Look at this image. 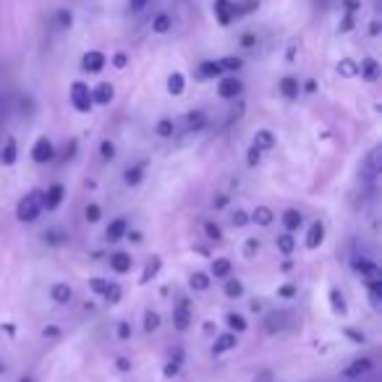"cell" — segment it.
Segmentation results:
<instances>
[{
  "label": "cell",
  "mask_w": 382,
  "mask_h": 382,
  "mask_svg": "<svg viewBox=\"0 0 382 382\" xmlns=\"http://www.w3.org/2000/svg\"><path fill=\"white\" fill-rule=\"evenodd\" d=\"M0 372H3V366H0Z\"/></svg>",
  "instance_id": "obj_53"
},
{
  "label": "cell",
  "mask_w": 382,
  "mask_h": 382,
  "mask_svg": "<svg viewBox=\"0 0 382 382\" xmlns=\"http://www.w3.org/2000/svg\"><path fill=\"white\" fill-rule=\"evenodd\" d=\"M21 382H29V380H21Z\"/></svg>",
  "instance_id": "obj_52"
},
{
  "label": "cell",
  "mask_w": 382,
  "mask_h": 382,
  "mask_svg": "<svg viewBox=\"0 0 382 382\" xmlns=\"http://www.w3.org/2000/svg\"><path fill=\"white\" fill-rule=\"evenodd\" d=\"M338 71H341L343 76H354V73H356V63H351V60H343V63L338 65Z\"/></svg>",
  "instance_id": "obj_40"
},
{
  "label": "cell",
  "mask_w": 382,
  "mask_h": 382,
  "mask_svg": "<svg viewBox=\"0 0 382 382\" xmlns=\"http://www.w3.org/2000/svg\"><path fill=\"white\" fill-rule=\"evenodd\" d=\"M84 215H87V220H90V223H97V220H100V207H97V204H87Z\"/></svg>",
  "instance_id": "obj_39"
},
{
  "label": "cell",
  "mask_w": 382,
  "mask_h": 382,
  "mask_svg": "<svg viewBox=\"0 0 382 382\" xmlns=\"http://www.w3.org/2000/svg\"><path fill=\"white\" fill-rule=\"evenodd\" d=\"M3 163L6 165H14L16 163V142H14V137L6 139V144H3Z\"/></svg>",
  "instance_id": "obj_18"
},
{
  "label": "cell",
  "mask_w": 382,
  "mask_h": 382,
  "mask_svg": "<svg viewBox=\"0 0 382 382\" xmlns=\"http://www.w3.org/2000/svg\"><path fill=\"white\" fill-rule=\"evenodd\" d=\"M354 270H356V272H361V275L366 277V283H369V285L382 283V272H380V267H377L374 262H369V260H356V262H354Z\"/></svg>",
  "instance_id": "obj_3"
},
{
  "label": "cell",
  "mask_w": 382,
  "mask_h": 382,
  "mask_svg": "<svg viewBox=\"0 0 382 382\" xmlns=\"http://www.w3.org/2000/svg\"><path fill=\"white\" fill-rule=\"evenodd\" d=\"M160 325V317H157L155 312H147V330H155V327Z\"/></svg>",
  "instance_id": "obj_43"
},
{
  "label": "cell",
  "mask_w": 382,
  "mask_h": 382,
  "mask_svg": "<svg viewBox=\"0 0 382 382\" xmlns=\"http://www.w3.org/2000/svg\"><path fill=\"white\" fill-rule=\"evenodd\" d=\"M257 163H260V149L252 147V149H249V165H257Z\"/></svg>",
  "instance_id": "obj_47"
},
{
  "label": "cell",
  "mask_w": 382,
  "mask_h": 382,
  "mask_svg": "<svg viewBox=\"0 0 382 382\" xmlns=\"http://www.w3.org/2000/svg\"><path fill=\"white\" fill-rule=\"evenodd\" d=\"M199 73H202V79H215V76L223 73V68H220V63H215V60H207V63H202Z\"/></svg>",
  "instance_id": "obj_20"
},
{
  "label": "cell",
  "mask_w": 382,
  "mask_h": 382,
  "mask_svg": "<svg viewBox=\"0 0 382 382\" xmlns=\"http://www.w3.org/2000/svg\"><path fill=\"white\" fill-rule=\"evenodd\" d=\"M236 335L233 333H228V335H220L218 341H215V354H226V351H230V349H236Z\"/></svg>",
  "instance_id": "obj_13"
},
{
  "label": "cell",
  "mask_w": 382,
  "mask_h": 382,
  "mask_svg": "<svg viewBox=\"0 0 382 382\" xmlns=\"http://www.w3.org/2000/svg\"><path fill=\"white\" fill-rule=\"evenodd\" d=\"M115 65H118V68H123V65H126V55H123V53H118V55H115Z\"/></svg>",
  "instance_id": "obj_51"
},
{
  "label": "cell",
  "mask_w": 382,
  "mask_h": 382,
  "mask_svg": "<svg viewBox=\"0 0 382 382\" xmlns=\"http://www.w3.org/2000/svg\"><path fill=\"white\" fill-rule=\"evenodd\" d=\"M366 171L372 173V176L380 173V152H377V149H374L372 155H369V160H366ZM372 176H369V179H372Z\"/></svg>",
  "instance_id": "obj_32"
},
{
  "label": "cell",
  "mask_w": 382,
  "mask_h": 382,
  "mask_svg": "<svg viewBox=\"0 0 382 382\" xmlns=\"http://www.w3.org/2000/svg\"><path fill=\"white\" fill-rule=\"evenodd\" d=\"M102 296H105V301H110V304H115V301H121V285L107 283V288H105V291H102Z\"/></svg>",
  "instance_id": "obj_26"
},
{
  "label": "cell",
  "mask_w": 382,
  "mask_h": 382,
  "mask_svg": "<svg viewBox=\"0 0 382 382\" xmlns=\"http://www.w3.org/2000/svg\"><path fill=\"white\" fill-rule=\"evenodd\" d=\"M204 233H207V236H210L212 241H220V228H218V226L207 223V226H204Z\"/></svg>",
  "instance_id": "obj_44"
},
{
  "label": "cell",
  "mask_w": 382,
  "mask_h": 382,
  "mask_svg": "<svg viewBox=\"0 0 382 382\" xmlns=\"http://www.w3.org/2000/svg\"><path fill=\"white\" fill-rule=\"evenodd\" d=\"M100 152H102V157H105V160H110V157L115 155V147L110 144V142H102V147H100Z\"/></svg>",
  "instance_id": "obj_45"
},
{
  "label": "cell",
  "mask_w": 382,
  "mask_h": 382,
  "mask_svg": "<svg viewBox=\"0 0 382 382\" xmlns=\"http://www.w3.org/2000/svg\"><path fill=\"white\" fill-rule=\"evenodd\" d=\"M218 92H220V97H238L241 95V82H238L236 76H228V79H223V82L218 84Z\"/></svg>",
  "instance_id": "obj_6"
},
{
  "label": "cell",
  "mask_w": 382,
  "mask_h": 382,
  "mask_svg": "<svg viewBox=\"0 0 382 382\" xmlns=\"http://www.w3.org/2000/svg\"><path fill=\"white\" fill-rule=\"evenodd\" d=\"M212 275H215V277H228V275H230V260H215V262H212Z\"/></svg>",
  "instance_id": "obj_22"
},
{
  "label": "cell",
  "mask_w": 382,
  "mask_h": 382,
  "mask_svg": "<svg viewBox=\"0 0 382 382\" xmlns=\"http://www.w3.org/2000/svg\"><path fill=\"white\" fill-rule=\"evenodd\" d=\"M152 29H155L157 34H163V32H168V29H171V16H157L155 18V24H152Z\"/></svg>",
  "instance_id": "obj_34"
},
{
  "label": "cell",
  "mask_w": 382,
  "mask_h": 382,
  "mask_svg": "<svg viewBox=\"0 0 382 382\" xmlns=\"http://www.w3.org/2000/svg\"><path fill=\"white\" fill-rule=\"evenodd\" d=\"M71 102H73V107L79 110V113H90L92 110V92H90V87L87 84H82V82H73V87H71Z\"/></svg>",
  "instance_id": "obj_2"
},
{
  "label": "cell",
  "mask_w": 382,
  "mask_h": 382,
  "mask_svg": "<svg viewBox=\"0 0 382 382\" xmlns=\"http://www.w3.org/2000/svg\"><path fill=\"white\" fill-rule=\"evenodd\" d=\"M40 210H42V194L32 191V194H26L24 199L18 202L16 215H18V220H24V223H32V220H37Z\"/></svg>",
  "instance_id": "obj_1"
},
{
  "label": "cell",
  "mask_w": 382,
  "mask_h": 382,
  "mask_svg": "<svg viewBox=\"0 0 382 382\" xmlns=\"http://www.w3.org/2000/svg\"><path fill=\"white\" fill-rule=\"evenodd\" d=\"M139 181H142V168H129V171H126V184L134 186Z\"/></svg>",
  "instance_id": "obj_36"
},
{
  "label": "cell",
  "mask_w": 382,
  "mask_h": 382,
  "mask_svg": "<svg viewBox=\"0 0 382 382\" xmlns=\"http://www.w3.org/2000/svg\"><path fill=\"white\" fill-rule=\"evenodd\" d=\"M293 246H296V241H293L291 233H285V236L277 238V249H280L283 254H291V252H293Z\"/></svg>",
  "instance_id": "obj_30"
},
{
  "label": "cell",
  "mask_w": 382,
  "mask_h": 382,
  "mask_svg": "<svg viewBox=\"0 0 382 382\" xmlns=\"http://www.w3.org/2000/svg\"><path fill=\"white\" fill-rule=\"evenodd\" d=\"M241 291H244V288H241V283H238V280H228V283H226L228 296H241Z\"/></svg>",
  "instance_id": "obj_37"
},
{
  "label": "cell",
  "mask_w": 382,
  "mask_h": 382,
  "mask_svg": "<svg viewBox=\"0 0 382 382\" xmlns=\"http://www.w3.org/2000/svg\"><path fill=\"white\" fill-rule=\"evenodd\" d=\"M126 230H129V223L123 218H118L107 226V238H110V241H121V238L126 236Z\"/></svg>",
  "instance_id": "obj_10"
},
{
  "label": "cell",
  "mask_w": 382,
  "mask_h": 382,
  "mask_svg": "<svg viewBox=\"0 0 382 382\" xmlns=\"http://www.w3.org/2000/svg\"><path fill=\"white\" fill-rule=\"evenodd\" d=\"M369 369H372V361H369V359H356L354 364L343 369V377H346V380H354V377H361V374L369 372Z\"/></svg>",
  "instance_id": "obj_9"
},
{
  "label": "cell",
  "mask_w": 382,
  "mask_h": 382,
  "mask_svg": "<svg viewBox=\"0 0 382 382\" xmlns=\"http://www.w3.org/2000/svg\"><path fill=\"white\" fill-rule=\"evenodd\" d=\"M157 270H160V260H152L149 265H147V270H144V275H142V283H147V280H152V277L157 275Z\"/></svg>",
  "instance_id": "obj_33"
},
{
  "label": "cell",
  "mask_w": 382,
  "mask_h": 382,
  "mask_svg": "<svg viewBox=\"0 0 382 382\" xmlns=\"http://www.w3.org/2000/svg\"><path fill=\"white\" fill-rule=\"evenodd\" d=\"M168 90H171V95H181V92H184V76H181V73H171Z\"/></svg>",
  "instance_id": "obj_25"
},
{
  "label": "cell",
  "mask_w": 382,
  "mask_h": 382,
  "mask_svg": "<svg viewBox=\"0 0 382 382\" xmlns=\"http://www.w3.org/2000/svg\"><path fill=\"white\" fill-rule=\"evenodd\" d=\"M65 233L63 230H48L45 233V244H53V246H58V244H65Z\"/></svg>",
  "instance_id": "obj_28"
},
{
  "label": "cell",
  "mask_w": 382,
  "mask_h": 382,
  "mask_svg": "<svg viewBox=\"0 0 382 382\" xmlns=\"http://www.w3.org/2000/svg\"><path fill=\"white\" fill-rule=\"evenodd\" d=\"M92 291H97V293H102L107 288V280H102V277H95V280H92Z\"/></svg>",
  "instance_id": "obj_46"
},
{
  "label": "cell",
  "mask_w": 382,
  "mask_h": 382,
  "mask_svg": "<svg viewBox=\"0 0 382 382\" xmlns=\"http://www.w3.org/2000/svg\"><path fill=\"white\" fill-rule=\"evenodd\" d=\"M173 319H176V327L179 330H186L189 322H191V312H189L186 304H181L179 309H176V314H173Z\"/></svg>",
  "instance_id": "obj_17"
},
{
  "label": "cell",
  "mask_w": 382,
  "mask_h": 382,
  "mask_svg": "<svg viewBox=\"0 0 382 382\" xmlns=\"http://www.w3.org/2000/svg\"><path fill=\"white\" fill-rule=\"evenodd\" d=\"M254 252H257V241H249V244H246V257H252Z\"/></svg>",
  "instance_id": "obj_50"
},
{
  "label": "cell",
  "mask_w": 382,
  "mask_h": 382,
  "mask_svg": "<svg viewBox=\"0 0 382 382\" xmlns=\"http://www.w3.org/2000/svg\"><path fill=\"white\" fill-rule=\"evenodd\" d=\"M157 134H160V137H171V134H173V121H160V123H157Z\"/></svg>",
  "instance_id": "obj_41"
},
{
  "label": "cell",
  "mask_w": 382,
  "mask_h": 382,
  "mask_svg": "<svg viewBox=\"0 0 382 382\" xmlns=\"http://www.w3.org/2000/svg\"><path fill=\"white\" fill-rule=\"evenodd\" d=\"M280 92H283L285 97H296L299 95V82L291 79V76H285L283 82H280Z\"/></svg>",
  "instance_id": "obj_21"
},
{
  "label": "cell",
  "mask_w": 382,
  "mask_h": 382,
  "mask_svg": "<svg viewBox=\"0 0 382 382\" xmlns=\"http://www.w3.org/2000/svg\"><path fill=\"white\" fill-rule=\"evenodd\" d=\"M113 100V87L110 84H100L97 90L92 92V102H100V105H107Z\"/></svg>",
  "instance_id": "obj_11"
},
{
  "label": "cell",
  "mask_w": 382,
  "mask_h": 382,
  "mask_svg": "<svg viewBox=\"0 0 382 382\" xmlns=\"http://www.w3.org/2000/svg\"><path fill=\"white\" fill-rule=\"evenodd\" d=\"M272 144H275V137H272V131H267V129L257 131V137H254V147H257V149H270Z\"/></svg>",
  "instance_id": "obj_15"
},
{
  "label": "cell",
  "mask_w": 382,
  "mask_h": 382,
  "mask_svg": "<svg viewBox=\"0 0 382 382\" xmlns=\"http://www.w3.org/2000/svg\"><path fill=\"white\" fill-rule=\"evenodd\" d=\"M110 267H113L115 272H129L131 257L129 254H113V257H110Z\"/></svg>",
  "instance_id": "obj_16"
},
{
  "label": "cell",
  "mask_w": 382,
  "mask_h": 382,
  "mask_svg": "<svg viewBox=\"0 0 382 382\" xmlns=\"http://www.w3.org/2000/svg\"><path fill=\"white\" fill-rule=\"evenodd\" d=\"M191 288H196V291H207V288H210V277L204 275V272L191 275Z\"/></svg>",
  "instance_id": "obj_27"
},
{
  "label": "cell",
  "mask_w": 382,
  "mask_h": 382,
  "mask_svg": "<svg viewBox=\"0 0 382 382\" xmlns=\"http://www.w3.org/2000/svg\"><path fill=\"white\" fill-rule=\"evenodd\" d=\"M204 126V115L202 113H191L186 118V129L189 131H199Z\"/></svg>",
  "instance_id": "obj_31"
},
{
  "label": "cell",
  "mask_w": 382,
  "mask_h": 382,
  "mask_svg": "<svg viewBox=\"0 0 382 382\" xmlns=\"http://www.w3.org/2000/svg\"><path fill=\"white\" fill-rule=\"evenodd\" d=\"M147 6H149V0H129V11H131V14H142Z\"/></svg>",
  "instance_id": "obj_38"
},
{
  "label": "cell",
  "mask_w": 382,
  "mask_h": 382,
  "mask_svg": "<svg viewBox=\"0 0 382 382\" xmlns=\"http://www.w3.org/2000/svg\"><path fill=\"white\" fill-rule=\"evenodd\" d=\"M359 71L364 73V79H369V82H374L377 76H380V65H377V60H372V58H366L364 63H361V68Z\"/></svg>",
  "instance_id": "obj_19"
},
{
  "label": "cell",
  "mask_w": 382,
  "mask_h": 382,
  "mask_svg": "<svg viewBox=\"0 0 382 382\" xmlns=\"http://www.w3.org/2000/svg\"><path fill=\"white\" fill-rule=\"evenodd\" d=\"M32 157H34V163H48V160H53V144L48 142V137H40L34 142Z\"/></svg>",
  "instance_id": "obj_5"
},
{
  "label": "cell",
  "mask_w": 382,
  "mask_h": 382,
  "mask_svg": "<svg viewBox=\"0 0 382 382\" xmlns=\"http://www.w3.org/2000/svg\"><path fill=\"white\" fill-rule=\"evenodd\" d=\"M322 236H325V228H322V223H314V226L309 228V236H307V246H309V249H317V246L322 244Z\"/></svg>",
  "instance_id": "obj_14"
},
{
  "label": "cell",
  "mask_w": 382,
  "mask_h": 382,
  "mask_svg": "<svg viewBox=\"0 0 382 382\" xmlns=\"http://www.w3.org/2000/svg\"><path fill=\"white\" fill-rule=\"evenodd\" d=\"M218 63L223 71H238V68H241V60H238V58H223Z\"/></svg>",
  "instance_id": "obj_35"
},
{
  "label": "cell",
  "mask_w": 382,
  "mask_h": 382,
  "mask_svg": "<svg viewBox=\"0 0 382 382\" xmlns=\"http://www.w3.org/2000/svg\"><path fill=\"white\" fill-rule=\"evenodd\" d=\"M254 223L270 226V223H272V212H270L267 207H257V210H254Z\"/></svg>",
  "instance_id": "obj_24"
},
{
  "label": "cell",
  "mask_w": 382,
  "mask_h": 382,
  "mask_svg": "<svg viewBox=\"0 0 382 382\" xmlns=\"http://www.w3.org/2000/svg\"><path fill=\"white\" fill-rule=\"evenodd\" d=\"M215 16L223 26H228L233 18L238 16L236 14V3L233 0H215Z\"/></svg>",
  "instance_id": "obj_4"
},
{
  "label": "cell",
  "mask_w": 382,
  "mask_h": 382,
  "mask_svg": "<svg viewBox=\"0 0 382 382\" xmlns=\"http://www.w3.org/2000/svg\"><path fill=\"white\" fill-rule=\"evenodd\" d=\"M283 223H285V228H288V230H296V228L301 226V212L299 210H288L283 215Z\"/></svg>",
  "instance_id": "obj_23"
},
{
  "label": "cell",
  "mask_w": 382,
  "mask_h": 382,
  "mask_svg": "<svg viewBox=\"0 0 382 382\" xmlns=\"http://www.w3.org/2000/svg\"><path fill=\"white\" fill-rule=\"evenodd\" d=\"M118 335H121V338H129V335H131V327L126 325V322H121V325H118Z\"/></svg>",
  "instance_id": "obj_48"
},
{
  "label": "cell",
  "mask_w": 382,
  "mask_h": 382,
  "mask_svg": "<svg viewBox=\"0 0 382 382\" xmlns=\"http://www.w3.org/2000/svg\"><path fill=\"white\" fill-rule=\"evenodd\" d=\"M50 296H53V301H58V304H68V301H71V288L65 283H55L50 288Z\"/></svg>",
  "instance_id": "obj_12"
},
{
  "label": "cell",
  "mask_w": 382,
  "mask_h": 382,
  "mask_svg": "<svg viewBox=\"0 0 382 382\" xmlns=\"http://www.w3.org/2000/svg\"><path fill=\"white\" fill-rule=\"evenodd\" d=\"M330 299H333V309L335 312H346V304H343V296L338 291L330 293Z\"/></svg>",
  "instance_id": "obj_42"
},
{
  "label": "cell",
  "mask_w": 382,
  "mask_h": 382,
  "mask_svg": "<svg viewBox=\"0 0 382 382\" xmlns=\"http://www.w3.org/2000/svg\"><path fill=\"white\" fill-rule=\"evenodd\" d=\"M233 223H236V226H244V223H246V212H236Z\"/></svg>",
  "instance_id": "obj_49"
},
{
  "label": "cell",
  "mask_w": 382,
  "mask_h": 382,
  "mask_svg": "<svg viewBox=\"0 0 382 382\" xmlns=\"http://www.w3.org/2000/svg\"><path fill=\"white\" fill-rule=\"evenodd\" d=\"M84 71H90V73H97L105 68V55L100 53V50H92V53H87L84 55Z\"/></svg>",
  "instance_id": "obj_7"
},
{
  "label": "cell",
  "mask_w": 382,
  "mask_h": 382,
  "mask_svg": "<svg viewBox=\"0 0 382 382\" xmlns=\"http://www.w3.org/2000/svg\"><path fill=\"white\" fill-rule=\"evenodd\" d=\"M60 202H63V186H60V184L50 186L48 194L42 196V207H45V210H55Z\"/></svg>",
  "instance_id": "obj_8"
},
{
  "label": "cell",
  "mask_w": 382,
  "mask_h": 382,
  "mask_svg": "<svg viewBox=\"0 0 382 382\" xmlns=\"http://www.w3.org/2000/svg\"><path fill=\"white\" fill-rule=\"evenodd\" d=\"M228 325H230V330H236V333H244L246 319L241 314H228Z\"/></svg>",
  "instance_id": "obj_29"
}]
</instances>
